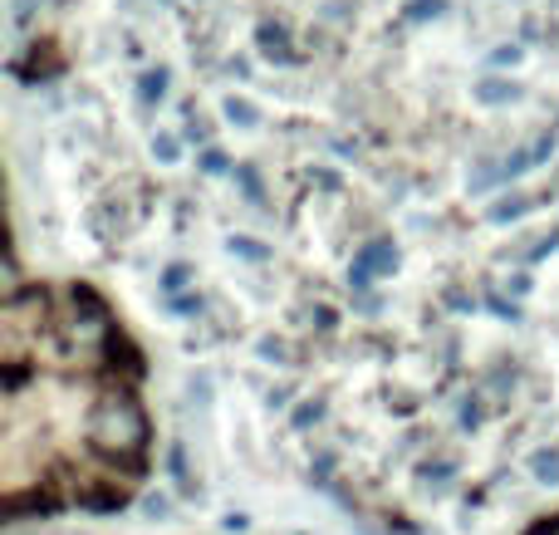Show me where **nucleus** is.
I'll return each mask as SVG.
<instances>
[{
    "label": "nucleus",
    "mask_w": 559,
    "mask_h": 535,
    "mask_svg": "<svg viewBox=\"0 0 559 535\" xmlns=\"http://www.w3.org/2000/svg\"><path fill=\"white\" fill-rule=\"evenodd\" d=\"M521 535H559V511H550V516H540V521H531Z\"/></svg>",
    "instance_id": "2"
},
{
    "label": "nucleus",
    "mask_w": 559,
    "mask_h": 535,
    "mask_svg": "<svg viewBox=\"0 0 559 535\" xmlns=\"http://www.w3.org/2000/svg\"><path fill=\"white\" fill-rule=\"evenodd\" d=\"M153 364L84 275L10 265L0 305V516H114L153 482Z\"/></svg>",
    "instance_id": "1"
}]
</instances>
